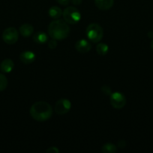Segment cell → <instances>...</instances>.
<instances>
[{
	"label": "cell",
	"mask_w": 153,
	"mask_h": 153,
	"mask_svg": "<svg viewBox=\"0 0 153 153\" xmlns=\"http://www.w3.org/2000/svg\"><path fill=\"white\" fill-rule=\"evenodd\" d=\"M101 91L103 92L104 94L107 96H110L111 94H112V91H111L110 88L109 86H106V85H104L101 88Z\"/></svg>",
	"instance_id": "19"
},
{
	"label": "cell",
	"mask_w": 153,
	"mask_h": 153,
	"mask_svg": "<svg viewBox=\"0 0 153 153\" xmlns=\"http://www.w3.org/2000/svg\"><path fill=\"white\" fill-rule=\"evenodd\" d=\"M56 1L61 5H68L70 1V0H56Z\"/></svg>",
	"instance_id": "21"
},
{
	"label": "cell",
	"mask_w": 153,
	"mask_h": 153,
	"mask_svg": "<svg viewBox=\"0 0 153 153\" xmlns=\"http://www.w3.org/2000/svg\"><path fill=\"white\" fill-rule=\"evenodd\" d=\"M110 104L116 109L122 108L126 104L125 97L120 92L112 93L110 95Z\"/></svg>",
	"instance_id": "6"
},
{
	"label": "cell",
	"mask_w": 153,
	"mask_h": 153,
	"mask_svg": "<svg viewBox=\"0 0 153 153\" xmlns=\"http://www.w3.org/2000/svg\"><path fill=\"white\" fill-rule=\"evenodd\" d=\"M71 2L74 5H79V4H80L82 3V0H71Z\"/></svg>",
	"instance_id": "23"
},
{
	"label": "cell",
	"mask_w": 153,
	"mask_h": 153,
	"mask_svg": "<svg viewBox=\"0 0 153 153\" xmlns=\"http://www.w3.org/2000/svg\"><path fill=\"white\" fill-rule=\"evenodd\" d=\"M34 32V28L28 23H25L20 27V33L23 37H27L31 36Z\"/></svg>",
	"instance_id": "12"
},
{
	"label": "cell",
	"mask_w": 153,
	"mask_h": 153,
	"mask_svg": "<svg viewBox=\"0 0 153 153\" xmlns=\"http://www.w3.org/2000/svg\"><path fill=\"white\" fill-rule=\"evenodd\" d=\"M86 36L90 41L93 43H98L104 36V31L101 26L97 23H92L86 28Z\"/></svg>",
	"instance_id": "3"
},
{
	"label": "cell",
	"mask_w": 153,
	"mask_h": 153,
	"mask_svg": "<svg viewBox=\"0 0 153 153\" xmlns=\"http://www.w3.org/2000/svg\"><path fill=\"white\" fill-rule=\"evenodd\" d=\"M48 34L52 39L62 40L68 37L70 28L65 21L57 19L50 23L48 26Z\"/></svg>",
	"instance_id": "2"
},
{
	"label": "cell",
	"mask_w": 153,
	"mask_h": 153,
	"mask_svg": "<svg viewBox=\"0 0 153 153\" xmlns=\"http://www.w3.org/2000/svg\"><path fill=\"white\" fill-rule=\"evenodd\" d=\"M36 55L33 52L29 50H26L22 52L20 55V59L21 62L24 64H30L35 61Z\"/></svg>",
	"instance_id": "9"
},
{
	"label": "cell",
	"mask_w": 153,
	"mask_h": 153,
	"mask_svg": "<svg viewBox=\"0 0 153 153\" xmlns=\"http://www.w3.org/2000/svg\"><path fill=\"white\" fill-rule=\"evenodd\" d=\"M151 49H152V50L153 51V39L151 42Z\"/></svg>",
	"instance_id": "25"
},
{
	"label": "cell",
	"mask_w": 153,
	"mask_h": 153,
	"mask_svg": "<svg viewBox=\"0 0 153 153\" xmlns=\"http://www.w3.org/2000/svg\"><path fill=\"white\" fill-rule=\"evenodd\" d=\"M101 151L104 153H115L117 151V147L116 145L108 143L102 146Z\"/></svg>",
	"instance_id": "16"
},
{
	"label": "cell",
	"mask_w": 153,
	"mask_h": 153,
	"mask_svg": "<svg viewBox=\"0 0 153 153\" xmlns=\"http://www.w3.org/2000/svg\"><path fill=\"white\" fill-rule=\"evenodd\" d=\"M46 152L47 153H58L59 152V149L56 147V146H52V147H50L49 149H46Z\"/></svg>",
	"instance_id": "20"
},
{
	"label": "cell",
	"mask_w": 153,
	"mask_h": 153,
	"mask_svg": "<svg viewBox=\"0 0 153 153\" xmlns=\"http://www.w3.org/2000/svg\"><path fill=\"white\" fill-rule=\"evenodd\" d=\"M8 86V79L4 75L0 73V91H3Z\"/></svg>",
	"instance_id": "17"
},
{
	"label": "cell",
	"mask_w": 153,
	"mask_h": 153,
	"mask_svg": "<svg viewBox=\"0 0 153 153\" xmlns=\"http://www.w3.org/2000/svg\"><path fill=\"white\" fill-rule=\"evenodd\" d=\"M75 48L80 53H87L91 50L92 45L88 40L85 39H80L76 43Z\"/></svg>",
	"instance_id": "8"
},
{
	"label": "cell",
	"mask_w": 153,
	"mask_h": 153,
	"mask_svg": "<svg viewBox=\"0 0 153 153\" xmlns=\"http://www.w3.org/2000/svg\"><path fill=\"white\" fill-rule=\"evenodd\" d=\"M14 67V64L12 60L7 58L2 61V62L0 64V69H1L2 72L4 73H8L13 70Z\"/></svg>",
	"instance_id": "11"
},
{
	"label": "cell",
	"mask_w": 153,
	"mask_h": 153,
	"mask_svg": "<svg viewBox=\"0 0 153 153\" xmlns=\"http://www.w3.org/2000/svg\"><path fill=\"white\" fill-rule=\"evenodd\" d=\"M62 16L68 24H76L81 19V13L76 7L70 6L63 10Z\"/></svg>",
	"instance_id": "4"
},
{
	"label": "cell",
	"mask_w": 153,
	"mask_h": 153,
	"mask_svg": "<svg viewBox=\"0 0 153 153\" xmlns=\"http://www.w3.org/2000/svg\"><path fill=\"white\" fill-rule=\"evenodd\" d=\"M47 46L50 49H54L57 46V42L56 40L55 39H51V40H48L47 41Z\"/></svg>",
	"instance_id": "18"
},
{
	"label": "cell",
	"mask_w": 153,
	"mask_h": 153,
	"mask_svg": "<svg viewBox=\"0 0 153 153\" xmlns=\"http://www.w3.org/2000/svg\"><path fill=\"white\" fill-rule=\"evenodd\" d=\"M19 38L17 30L14 27H9L4 29L2 33V40L7 44L12 45L16 43Z\"/></svg>",
	"instance_id": "5"
},
{
	"label": "cell",
	"mask_w": 153,
	"mask_h": 153,
	"mask_svg": "<svg viewBox=\"0 0 153 153\" xmlns=\"http://www.w3.org/2000/svg\"><path fill=\"white\" fill-rule=\"evenodd\" d=\"M71 102L68 99H60L55 105V111L57 114L64 115L70 111Z\"/></svg>",
	"instance_id": "7"
},
{
	"label": "cell",
	"mask_w": 153,
	"mask_h": 153,
	"mask_svg": "<svg viewBox=\"0 0 153 153\" xmlns=\"http://www.w3.org/2000/svg\"><path fill=\"white\" fill-rule=\"evenodd\" d=\"M96 51H97V53L99 55H105L107 54L108 51H109V47H108V45L106 43H98L96 46Z\"/></svg>",
	"instance_id": "15"
},
{
	"label": "cell",
	"mask_w": 153,
	"mask_h": 153,
	"mask_svg": "<svg viewBox=\"0 0 153 153\" xmlns=\"http://www.w3.org/2000/svg\"><path fill=\"white\" fill-rule=\"evenodd\" d=\"M30 115L38 122H44L50 119L52 115V108L49 103L40 101L34 103L30 108Z\"/></svg>",
	"instance_id": "1"
},
{
	"label": "cell",
	"mask_w": 153,
	"mask_h": 153,
	"mask_svg": "<svg viewBox=\"0 0 153 153\" xmlns=\"http://www.w3.org/2000/svg\"><path fill=\"white\" fill-rule=\"evenodd\" d=\"M48 14H49L50 17L52 19H57L62 15V11L60 7H57V6H52L48 10Z\"/></svg>",
	"instance_id": "14"
},
{
	"label": "cell",
	"mask_w": 153,
	"mask_h": 153,
	"mask_svg": "<svg viewBox=\"0 0 153 153\" xmlns=\"http://www.w3.org/2000/svg\"><path fill=\"white\" fill-rule=\"evenodd\" d=\"M96 7L101 10H107L113 6L114 0H94Z\"/></svg>",
	"instance_id": "10"
},
{
	"label": "cell",
	"mask_w": 153,
	"mask_h": 153,
	"mask_svg": "<svg viewBox=\"0 0 153 153\" xmlns=\"http://www.w3.org/2000/svg\"><path fill=\"white\" fill-rule=\"evenodd\" d=\"M125 146H126V143L124 140H120V141H118V146L119 148H122H122L125 147Z\"/></svg>",
	"instance_id": "22"
},
{
	"label": "cell",
	"mask_w": 153,
	"mask_h": 153,
	"mask_svg": "<svg viewBox=\"0 0 153 153\" xmlns=\"http://www.w3.org/2000/svg\"><path fill=\"white\" fill-rule=\"evenodd\" d=\"M33 40L35 43H38V44H44L48 41V36L44 31H38L34 34Z\"/></svg>",
	"instance_id": "13"
},
{
	"label": "cell",
	"mask_w": 153,
	"mask_h": 153,
	"mask_svg": "<svg viewBox=\"0 0 153 153\" xmlns=\"http://www.w3.org/2000/svg\"><path fill=\"white\" fill-rule=\"evenodd\" d=\"M148 37H149V38H152L153 39V31H148Z\"/></svg>",
	"instance_id": "24"
}]
</instances>
